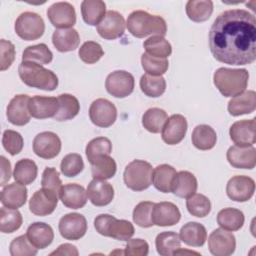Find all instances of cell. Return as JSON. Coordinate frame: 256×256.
Segmentation results:
<instances>
[{
    "instance_id": "1",
    "label": "cell",
    "mask_w": 256,
    "mask_h": 256,
    "mask_svg": "<svg viewBox=\"0 0 256 256\" xmlns=\"http://www.w3.org/2000/svg\"><path fill=\"white\" fill-rule=\"evenodd\" d=\"M213 57L228 65H248L256 59V19L244 9H230L214 20L208 35Z\"/></svg>"
},
{
    "instance_id": "2",
    "label": "cell",
    "mask_w": 256,
    "mask_h": 256,
    "mask_svg": "<svg viewBox=\"0 0 256 256\" xmlns=\"http://www.w3.org/2000/svg\"><path fill=\"white\" fill-rule=\"evenodd\" d=\"M126 26L128 31L137 38H144L149 35L164 37L167 33V24L162 17L143 10L131 12L127 18Z\"/></svg>"
},
{
    "instance_id": "3",
    "label": "cell",
    "mask_w": 256,
    "mask_h": 256,
    "mask_svg": "<svg viewBox=\"0 0 256 256\" xmlns=\"http://www.w3.org/2000/svg\"><path fill=\"white\" fill-rule=\"evenodd\" d=\"M249 73L246 69L221 67L213 75V82L224 97H234L245 91L248 85Z\"/></svg>"
},
{
    "instance_id": "4",
    "label": "cell",
    "mask_w": 256,
    "mask_h": 256,
    "mask_svg": "<svg viewBox=\"0 0 256 256\" xmlns=\"http://www.w3.org/2000/svg\"><path fill=\"white\" fill-rule=\"evenodd\" d=\"M18 73L22 82L32 88L53 91L58 86V77L56 74L34 62L22 61L19 64Z\"/></svg>"
},
{
    "instance_id": "5",
    "label": "cell",
    "mask_w": 256,
    "mask_h": 256,
    "mask_svg": "<svg viewBox=\"0 0 256 256\" xmlns=\"http://www.w3.org/2000/svg\"><path fill=\"white\" fill-rule=\"evenodd\" d=\"M96 231L106 237L120 241H128L134 235L135 229L131 222L119 220L110 214H100L94 219Z\"/></svg>"
},
{
    "instance_id": "6",
    "label": "cell",
    "mask_w": 256,
    "mask_h": 256,
    "mask_svg": "<svg viewBox=\"0 0 256 256\" xmlns=\"http://www.w3.org/2000/svg\"><path fill=\"white\" fill-rule=\"evenodd\" d=\"M152 165L144 160H133L124 170L123 179L125 185L133 191H143L152 184Z\"/></svg>"
},
{
    "instance_id": "7",
    "label": "cell",
    "mask_w": 256,
    "mask_h": 256,
    "mask_svg": "<svg viewBox=\"0 0 256 256\" xmlns=\"http://www.w3.org/2000/svg\"><path fill=\"white\" fill-rule=\"evenodd\" d=\"M15 32L23 40H37L44 34L45 23L43 18L35 12H23L15 21Z\"/></svg>"
},
{
    "instance_id": "8",
    "label": "cell",
    "mask_w": 256,
    "mask_h": 256,
    "mask_svg": "<svg viewBox=\"0 0 256 256\" xmlns=\"http://www.w3.org/2000/svg\"><path fill=\"white\" fill-rule=\"evenodd\" d=\"M135 80L131 73L125 70H116L110 73L105 81L107 92L116 98H125L134 90Z\"/></svg>"
},
{
    "instance_id": "9",
    "label": "cell",
    "mask_w": 256,
    "mask_h": 256,
    "mask_svg": "<svg viewBox=\"0 0 256 256\" xmlns=\"http://www.w3.org/2000/svg\"><path fill=\"white\" fill-rule=\"evenodd\" d=\"M89 117L94 125L101 128H107L116 121L117 109L111 101L104 98H98L90 105Z\"/></svg>"
},
{
    "instance_id": "10",
    "label": "cell",
    "mask_w": 256,
    "mask_h": 256,
    "mask_svg": "<svg viewBox=\"0 0 256 256\" xmlns=\"http://www.w3.org/2000/svg\"><path fill=\"white\" fill-rule=\"evenodd\" d=\"M208 248L215 256L232 255L236 248V239L233 233L223 228H217L208 237Z\"/></svg>"
},
{
    "instance_id": "11",
    "label": "cell",
    "mask_w": 256,
    "mask_h": 256,
    "mask_svg": "<svg viewBox=\"0 0 256 256\" xmlns=\"http://www.w3.org/2000/svg\"><path fill=\"white\" fill-rule=\"evenodd\" d=\"M47 17L51 24L60 29L72 28L76 23L75 8L69 2H56L47 9Z\"/></svg>"
},
{
    "instance_id": "12",
    "label": "cell",
    "mask_w": 256,
    "mask_h": 256,
    "mask_svg": "<svg viewBox=\"0 0 256 256\" xmlns=\"http://www.w3.org/2000/svg\"><path fill=\"white\" fill-rule=\"evenodd\" d=\"M58 228L64 239L79 240L87 232V221L82 214L68 213L61 217Z\"/></svg>"
},
{
    "instance_id": "13",
    "label": "cell",
    "mask_w": 256,
    "mask_h": 256,
    "mask_svg": "<svg viewBox=\"0 0 256 256\" xmlns=\"http://www.w3.org/2000/svg\"><path fill=\"white\" fill-rule=\"evenodd\" d=\"M255 192V181L248 176L236 175L229 179L226 185L227 196L236 202H246Z\"/></svg>"
},
{
    "instance_id": "14",
    "label": "cell",
    "mask_w": 256,
    "mask_h": 256,
    "mask_svg": "<svg viewBox=\"0 0 256 256\" xmlns=\"http://www.w3.org/2000/svg\"><path fill=\"white\" fill-rule=\"evenodd\" d=\"M33 151L40 158L52 159L61 151V140L54 132H41L33 140Z\"/></svg>"
},
{
    "instance_id": "15",
    "label": "cell",
    "mask_w": 256,
    "mask_h": 256,
    "mask_svg": "<svg viewBox=\"0 0 256 256\" xmlns=\"http://www.w3.org/2000/svg\"><path fill=\"white\" fill-rule=\"evenodd\" d=\"M126 23L124 17L117 11L106 12L102 21L97 25L98 34L106 40H114L124 34Z\"/></svg>"
},
{
    "instance_id": "16",
    "label": "cell",
    "mask_w": 256,
    "mask_h": 256,
    "mask_svg": "<svg viewBox=\"0 0 256 256\" xmlns=\"http://www.w3.org/2000/svg\"><path fill=\"white\" fill-rule=\"evenodd\" d=\"M58 204V194L49 189L37 190L29 200L30 211L37 216H47L54 212Z\"/></svg>"
},
{
    "instance_id": "17",
    "label": "cell",
    "mask_w": 256,
    "mask_h": 256,
    "mask_svg": "<svg viewBox=\"0 0 256 256\" xmlns=\"http://www.w3.org/2000/svg\"><path fill=\"white\" fill-rule=\"evenodd\" d=\"M30 97L26 94H18L14 96L6 110L8 121L16 126H24L29 123L31 114L29 111Z\"/></svg>"
},
{
    "instance_id": "18",
    "label": "cell",
    "mask_w": 256,
    "mask_h": 256,
    "mask_svg": "<svg viewBox=\"0 0 256 256\" xmlns=\"http://www.w3.org/2000/svg\"><path fill=\"white\" fill-rule=\"evenodd\" d=\"M256 121L255 118L249 120H240L234 122L230 129L229 135L235 145L240 147L253 146L256 142L255 136Z\"/></svg>"
},
{
    "instance_id": "19",
    "label": "cell",
    "mask_w": 256,
    "mask_h": 256,
    "mask_svg": "<svg viewBox=\"0 0 256 256\" xmlns=\"http://www.w3.org/2000/svg\"><path fill=\"white\" fill-rule=\"evenodd\" d=\"M187 127V120L183 115H171L161 131L162 140L168 145L179 144L186 135Z\"/></svg>"
},
{
    "instance_id": "20",
    "label": "cell",
    "mask_w": 256,
    "mask_h": 256,
    "mask_svg": "<svg viewBox=\"0 0 256 256\" xmlns=\"http://www.w3.org/2000/svg\"><path fill=\"white\" fill-rule=\"evenodd\" d=\"M181 213L179 208L172 202L155 203L152 210V221L159 227L173 226L180 221Z\"/></svg>"
},
{
    "instance_id": "21",
    "label": "cell",
    "mask_w": 256,
    "mask_h": 256,
    "mask_svg": "<svg viewBox=\"0 0 256 256\" xmlns=\"http://www.w3.org/2000/svg\"><path fill=\"white\" fill-rule=\"evenodd\" d=\"M59 109V101L56 97L33 96L29 100V111L36 119L54 118Z\"/></svg>"
},
{
    "instance_id": "22",
    "label": "cell",
    "mask_w": 256,
    "mask_h": 256,
    "mask_svg": "<svg viewBox=\"0 0 256 256\" xmlns=\"http://www.w3.org/2000/svg\"><path fill=\"white\" fill-rule=\"evenodd\" d=\"M229 164L238 169H253L256 165V149L253 146L229 147L226 153Z\"/></svg>"
},
{
    "instance_id": "23",
    "label": "cell",
    "mask_w": 256,
    "mask_h": 256,
    "mask_svg": "<svg viewBox=\"0 0 256 256\" xmlns=\"http://www.w3.org/2000/svg\"><path fill=\"white\" fill-rule=\"evenodd\" d=\"M86 191L90 202L97 207L110 204L114 198V188L105 180L93 179L88 184Z\"/></svg>"
},
{
    "instance_id": "24",
    "label": "cell",
    "mask_w": 256,
    "mask_h": 256,
    "mask_svg": "<svg viewBox=\"0 0 256 256\" xmlns=\"http://www.w3.org/2000/svg\"><path fill=\"white\" fill-rule=\"evenodd\" d=\"M59 198L62 203L70 209H80L87 203V191L76 183H69L62 186L59 192Z\"/></svg>"
},
{
    "instance_id": "25",
    "label": "cell",
    "mask_w": 256,
    "mask_h": 256,
    "mask_svg": "<svg viewBox=\"0 0 256 256\" xmlns=\"http://www.w3.org/2000/svg\"><path fill=\"white\" fill-rule=\"evenodd\" d=\"M1 203L9 209L22 207L27 200V188L18 182L8 184L3 187L0 195Z\"/></svg>"
},
{
    "instance_id": "26",
    "label": "cell",
    "mask_w": 256,
    "mask_h": 256,
    "mask_svg": "<svg viewBox=\"0 0 256 256\" xmlns=\"http://www.w3.org/2000/svg\"><path fill=\"white\" fill-rule=\"evenodd\" d=\"M26 236L37 249H44L52 243L54 232L50 225L44 222H34L27 228Z\"/></svg>"
},
{
    "instance_id": "27",
    "label": "cell",
    "mask_w": 256,
    "mask_h": 256,
    "mask_svg": "<svg viewBox=\"0 0 256 256\" xmlns=\"http://www.w3.org/2000/svg\"><path fill=\"white\" fill-rule=\"evenodd\" d=\"M228 112L232 116H240L250 114L256 109V93L253 90L244 91L234 96L228 102Z\"/></svg>"
},
{
    "instance_id": "28",
    "label": "cell",
    "mask_w": 256,
    "mask_h": 256,
    "mask_svg": "<svg viewBox=\"0 0 256 256\" xmlns=\"http://www.w3.org/2000/svg\"><path fill=\"white\" fill-rule=\"evenodd\" d=\"M196 177L189 171L177 172L171 187V192L180 198H188L197 190Z\"/></svg>"
},
{
    "instance_id": "29",
    "label": "cell",
    "mask_w": 256,
    "mask_h": 256,
    "mask_svg": "<svg viewBox=\"0 0 256 256\" xmlns=\"http://www.w3.org/2000/svg\"><path fill=\"white\" fill-rule=\"evenodd\" d=\"M179 237L181 242H184L188 246L201 247L207 240V231L198 222H188L181 227Z\"/></svg>"
},
{
    "instance_id": "30",
    "label": "cell",
    "mask_w": 256,
    "mask_h": 256,
    "mask_svg": "<svg viewBox=\"0 0 256 256\" xmlns=\"http://www.w3.org/2000/svg\"><path fill=\"white\" fill-rule=\"evenodd\" d=\"M52 43L59 52H69L78 47L80 36L74 28L57 29L52 34Z\"/></svg>"
},
{
    "instance_id": "31",
    "label": "cell",
    "mask_w": 256,
    "mask_h": 256,
    "mask_svg": "<svg viewBox=\"0 0 256 256\" xmlns=\"http://www.w3.org/2000/svg\"><path fill=\"white\" fill-rule=\"evenodd\" d=\"M81 13L86 24L96 26L106 14V4L101 0H85L81 3Z\"/></svg>"
},
{
    "instance_id": "32",
    "label": "cell",
    "mask_w": 256,
    "mask_h": 256,
    "mask_svg": "<svg viewBox=\"0 0 256 256\" xmlns=\"http://www.w3.org/2000/svg\"><path fill=\"white\" fill-rule=\"evenodd\" d=\"M192 144L199 150H210L212 149L217 141V134L215 130L206 124L197 125L191 136Z\"/></svg>"
},
{
    "instance_id": "33",
    "label": "cell",
    "mask_w": 256,
    "mask_h": 256,
    "mask_svg": "<svg viewBox=\"0 0 256 256\" xmlns=\"http://www.w3.org/2000/svg\"><path fill=\"white\" fill-rule=\"evenodd\" d=\"M176 170L173 166L168 164L158 165L153 169L152 184L153 186L163 193H170L174 177L176 175Z\"/></svg>"
},
{
    "instance_id": "34",
    "label": "cell",
    "mask_w": 256,
    "mask_h": 256,
    "mask_svg": "<svg viewBox=\"0 0 256 256\" xmlns=\"http://www.w3.org/2000/svg\"><path fill=\"white\" fill-rule=\"evenodd\" d=\"M245 218L241 210L227 207L220 210L217 214L218 225L228 231H238L242 228Z\"/></svg>"
},
{
    "instance_id": "35",
    "label": "cell",
    "mask_w": 256,
    "mask_h": 256,
    "mask_svg": "<svg viewBox=\"0 0 256 256\" xmlns=\"http://www.w3.org/2000/svg\"><path fill=\"white\" fill-rule=\"evenodd\" d=\"M57 98L59 101V109L57 114L54 116V120L67 121L78 115L80 111V104L74 95L64 93L59 95Z\"/></svg>"
},
{
    "instance_id": "36",
    "label": "cell",
    "mask_w": 256,
    "mask_h": 256,
    "mask_svg": "<svg viewBox=\"0 0 256 256\" xmlns=\"http://www.w3.org/2000/svg\"><path fill=\"white\" fill-rule=\"evenodd\" d=\"M213 13V2L211 0H189L186 3V14L194 22H204Z\"/></svg>"
},
{
    "instance_id": "37",
    "label": "cell",
    "mask_w": 256,
    "mask_h": 256,
    "mask_svg": "<svg viewBox=\"0 0 256 256\" xmlns=\"http://www.w3.org/2000/svg\"><path fill=\"white\" fill-rule=\"evenodd\" d=\"M155 245L158 254L161 256H171L181 247V240L176 232L164 231L156 236Z\"/></svg>"
},
{
    "instance_id": "38",
    "label": "cell",
    "mask_w": 256,
    "mask_h": 256,
    "mask_svg": "<svg viewBox=\"0 0 256 256\" xmlns=\"http://www.w3.org/2000/svg\"><path fill=\"white\" fill-rule=\"evenodd\" d=\"M167 120L168 115L165 110L158 107H153L144 112L142 116V125L147 131L156 134L162 131Z\"/></svg>"
},
{
    "instance_id": "39",
    "label": "cell",
    "mask_w": 256,
    "mask_h": 256,
    "mask_svg": "<svg viewBox=\"0 0 256 256\" xmlns=\"http://www.w3.org/2000/svg\"><path fill=\"white\" fill-rule=\"evenodd\" d=\"M117 170L115 160L110 155H103L91 163V173L93 179L107 180L112 178Z\"/></svg>"
},
{
    "instance_id": "40",
    "label": "cell",
    "mask_w": 256,
    "mask_h": 256,
    "mask_svg": "<svg viewBox=\"0 0 256 256\" xmlns=\"http://www.w3.org/2000/svg\"><path fill=\"white\" fill-rule=\"evenodd\" d=\"M37 173L38 168L36 163L31 159L25 158L16 162L13 177L16 182L23 185H29L36 179Z\"/></svg>"
},
{
    "instance_id": "41",
    "label": "cell",
    "mask_w": 256,
    "mask_h": 256,
    "mask_svg": "<svg viewBox=\"0 0 256 256\" xmlns=\"http://www.w3.org/2000/svg\"><path fill=\"white\" fill-rule=\"evenodd\" d=\"M53 59V54L44 43L28 46L22 53V61L34 62L40 65L49 64Z\"/></svg>"
},
{
    "instance_id": "42",
    "label": "cell",
    "mask_w": 256,
    "mask_h": 256,
    "mask_svg": "<svg viewBox=\"0 0 256 256\" xmlns=\"http://www.w3.org/2000/svg\"><path fill=\"white\" fill-rule=\"evenodd\" d=\"M143 47L145 49V53L158 57V58H167L172 53V46L163 36L154 35L149 37L144 41Z\"/></svg>"
},
{
    "instance_id": "43",
    "label": "cell",
    "mask_w": 256,
    "mask_h": 256,
    "mask_svg": "<svg viewBox=\"0 0 256 256\" xmlns=\"http://www.w3.org/2000/svg\"><path fill=\"white\" fill-rule=\"evenodd\" d=\"M141 91L148 97H160L166 90V81L162 76L144 74L140 78Z\"/></svg>"
},
{
    "instance_id": "44",
    "label": "cell",
    "mask_w": 256,
    "mask_h": 256,
    "mask_svg": "<svg viewBox=\"0 0 256 256\" xmlns=\"http://www.w3.org/2000/svg\"><path fill=\"white\" fill-rule=\"evenodd\" d=\"M23 222L21 213L17 209L2 207L0 209V230L2 233H13L18 230Z\"/></svg>"
},
{
    "instance_id": "45",
    "label": "cell",
    "mask_w": 256,
    "mask_h": 256,
    "mask_svg": "<svg viewBox=\"0 0 256 256\" xmlns=\"http://www.w3.org/2000/svg\"><path fill=\"white\" fill-rule=\"evenodd\" d=\"M186 207L188 212L195 217H206L211 211V202L203 194L194 193L186 200Z\"/></svg>"
},
{
    "instance_id": "46",
    "label": "cell",
    "mask_w": 256,
    "mask_h": 256,
    "mask_svg": "<svg viewBox=\"0 0 256 256\" xmlns=\"http://www.w3.org/2000/svg\"><path fill=\"white\" fill-rule=\"evenodd\" d=\"M112 151V143L106 137H97L88 142L85 148L86 157L91 164L95 159L103 155H110Z\"/></svg>"
},
{
    "instance_id": "47",
    "label": "cell",
    "mask_w": 256,
    "mask_h": 256,
    "mask_svg": "<svg viewBox=\"0 0 256 256\" xmlns=\"http://www.w3.org/2000/svg\"><path fill=\"white\" fill-rule=\"evenodd\" d=\"M141 64L146 74L152 76H161L169 67V62L166 58L154 57L147 53H143L141 55Z\"/></svg>"
},
{
    "instance_id": "48",
    "label": "cell",
    "mask_w": 256,
    "mask_h": 256,
    "mask_svg": "<svg viewBox=\"0 0 256 256\" xmlns=\"http://www.w3.org/2000/svg\"><path fill=\"white\" fill-rule=\"evenodd\" d=\"M155 203L150 201H142L138 203L133 210V221L136 225L142 228L152 227V210Z\"/></svg>"
},
{
    "instance_id": "49",
    "label": "cell",
    "mask_w": 256,
    "mask_h": 256,
    "mask_svg": "<svg viewBox=\"0 0 256 256\" xmlns=\"http://www.w3.org/2000/svg\"><path fill=\"white\" fill-rule=\"evenodd\" d=\"M84 168V162L80 154L78 153H70L63 157L60 170L61 173L66 177H75L82 172Z\"/></svg>"
},
{
    "instance_id": "50",
    "label": "cell",
    "mask_w": 256,
    "mask_h": 256,
    "mask_svg": "<svg viewBox=\"0 0 256 256\" xmlns=\"http://www.w3.org/2000/svg\"><path fill=\"white\" fill-rule=\"evenodd\" d=\"M78 55L86 64H94L98 62L104 55L101 45L94 41H86L79 48Z\"/></svg>"
},
{
    "instance_id": "51",
    "label": "cell",
    "mask_w": 256,
    "mask_h": 256,
    "mask_svg": "<svg viewBox=\"0 0 256 256\" xmlns=\"http://www.w3.org/2000/svg\"><path fill=\"white\" fill-rule=\"evenodd\" d=\"M9 252L12 256H34L38 249L28 240L26 235H20L11 241Z\"/></svg>"
},
{
    "instance_id": "52",
    "label": "cell",
    "mask_w": 256,
    "mask_h": 256,
    "mask_svg": "<svg viewBox=\"0 0 256 256\" xmlns=\"http://www.w3.org/2000/svg\"><path fill=\"white\" fill-rule=\"evenodd\" d=\"M2 145L10 155L14 156L22 151L24 140L19 132L7 129L3 132Z\"/></svg>"
},
{
    "instance_id": "53",
    "label": "cell",
    "mask_w": 256,
    "mask_h": 256,
    "mask_svg": "<svg viewBox=\"0 0 256 256\" xmlns=\"http://www.w3.org/2000/svg\"><path fill=\"white\" fill-rule=\"evenodd\" d=\"M42 188L49 189L58 194L62 188V181L59 177V172L53 167H46L42 173L41 179Z\"/></svg>"
},
{
    "instance_id": "54",
    "label": "cell",
    "mask_w": 256,
    "mask_h": 256,
    "mask_svg": "<svg viewBox=\"0 0 256 256\" xmlns=\"http://www.w3.org/2000/svg\"><path fill=\"white\" fill-rule=\"evenodd\" d=\"M0 52H1V60H0V70H7L13 63L15 59V46L12 42L7 41L5 39L0 40Z\"/></svg>"
},
{
    "instance_id": "55",
    "label": "cell",
    "mask_w": 256,
    "mask_h": 256,
    "mask_svg": "<svg viewBox=\"0 0 256 256\" xmlns=\"http://www.w3.org/2000/svg\"><path fill=\"white\" fill-rule=\"evenodd\" d=\"M123 252L124 255L128 256H146L149 252V245L145 240L140 238L129 239Z\"/></svg>"
},
{
    "instance_id": "56",
    "label": "cell",
    "mask_w": 256,
    "mask_h": 256,
    "mask_svg": "<svg viewBox=\"0 0 256 256\" xmlns=\"http://www.w3.org/2000/svg\"><path fill=\"white\" fill-rule=\"evenodd\" d=\"M0 160H1V184L0 185L1 186H5V184L11 178V174H12L11 163L4 156H1Z\"/></svg>"
},
{
    "instance_id": "57",
    "label": "cell",
    "mask_w": 256,
    "mask_h": 256,
    "mask_svg": "<svg viewBox=\"0 0 256 256\" xmlns=\"http://www.w3.org/2000/svg\"><path fill=\"white\" fill-rule=\"evenodd\" d=\"M79 254L76 246L69 244V243H64L61 244L56 250L50 253V255H69V256H77Z\"/></svg>"
},
{
    "instance_id": "58",
    "label": "cell",
    "mask_w": 256,
    "mask_h": 256,
    "mask_svg": "<svg viewBox=\"0 0 256 256\" xmlns=\"http://www.w3.org/2000/svg\"><path fill=\"white\" fill-rule=\"evenodd\" d=\"M179 254H196V255H200V253L195 252V251H189V250H183L181 247L175 251L174 255H179Z\"/></svg>"
}]
</instances>
